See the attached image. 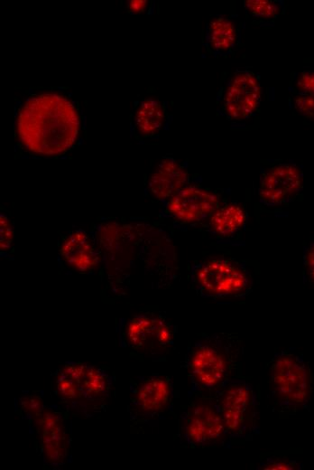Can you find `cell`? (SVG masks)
Wrapping results in <instances>:
<instances>
[{"label":"cell","instance_id":"cell-1","mask_svg":"<svg viewBox=\"0 0 314 470\" xmlns=\"http://www.w3.org/2000/svg\"><path fill=\"white\" fill-rule=\"evenodd\" d=\"M17 130L27 150L44 155H60L74 145L79 118L66 97L42 93L24 102L18 115Z\"/></svg>","mask_w":314,"mask_h":470},{"label":"cell","instance_id":"cell-2","mask_svg":"<svg viewBox=\"0 0 314 470\" xmlns=\"http://www.w3.org/2000/svg\"><path fill=\"white\" fill-rule=\"evenodd\" d=\"M241 354V341L236 335L212 334L198 340L186 358L191 390L211 398L231 379L239 377Z\"/></svg>","mask_w":314,"mask_h":470},{"label":"cell","instance_id":"cell-3","mask_svg":"<svg viewBox=\"0 0 314 470\" xmlns=\"http://www.w3.org/2000/svg\"><path fill=\"white\" fill-rule=\"evenodd\" d=\"M211 398L222 418L228 445L259 434V396L249 381L233 378Z\"/></svg>","mask_w":314,"mask_h":470},{"label":"cell","instance_id":"cell-4","mask_svg":"<svg viewBox=\"0 0 314 470\" xmlns=\"http://www.w3.org/2000/svg\"><path fill=\"white\" fill-rule=\"evenodd\" d=\"M192 277L201 296L216 301L245 298L253 286L251 273L244 264L226 257L198 264Z\"/></svg>","mask_w":314,"mask_h":470},{"label":"cell","instance_id":"cell-5","mask_svg":"<svg viewBox=\"0 0 314 470\" xmlns=\"http://www.w3.org/2000/svg\"><path fill=\"white\" fill-rule=\"evenodd\" d=\"M270 393L281 405H301L311 394L309 371L303 361L286 352H276L268 364Z\"/></svg>","mask_w":314,"mask_h":470},{"label":"cell","instance_id":"cell-6","mask_svg":"<svg viewBox=\"0 0 314 470\" xmlns=\"http://www.w3.org/2000/svg\"><path fill=\"white\" fill-rule=\"evenodd\" d=\"M181 433L191 446H229L222 418L212 398L204 397L188 409L181 417Z\"/></svg>","mask_w":314,"mask_h":470},{"label":"cell","instance_id":"cell-7","mask_svg":"<svg viewBox=\"0 0 314 470\" xmlns=\"http://www.w3.org/2000/svg\"><path fill=\"white\" fill-rule=\"evenodd\" d=\"M175 331L164 318L155 315H139L126 326L128 344L150 355L163 354L174 341Z\"/></svg>","mask_w":314,"mask_h":470},{"label":"cell","instance_id":"cell-8","mask_svg":"<svg viewBox=\"0 0 314 470\" xmlns=\"http://www.w3.org/2000/svg\"><path fill=\"white\" fill-rule=\"evenodd\" d=\"M262 99V87L252 71H238L230 80L224 96L223 108L232 119L243 120L252 117Z\"/></svg>","mask_w":314,"mask_h":470},{"label":"cell","instance_id":"cell-9","mask_svg":"<svg viewBox=\"0 0 314 470\" xmlns=\"http://www.w3.org/2000/svg\"><path fill=\"white\" fill-rule=\"evenodd\" d=\"M302 188V174L298 166L282 163L273 165L262 175L258 194L267 206L283 204Z\"/></svg>","mask_w":314,"mask_h":470},{"label":"cell","instance_id":"cell-10","mask_svg":"<svg viewBox=\"0 0 314 470\" xmlns=\"http://www.w3.org/2000/svg\"><path fill=\"white\" fill-rule=\"evenodd\" d=\"M219 207V196L197 185H186L170 198L166 211L176 220L190 223L211 216Z\"/></svg>","mask_w":314,"mask_h":470},{"label":"cell","instance_id":"cell-11","mask_svg":"<svg viewBox=\"0 0 314 470\" xmlns=\"http://www.w3.org/2000/svg\"><path fill=\"white\" fill-rule=\"evenodd\" d=\"M172 385L170 380L153 376L143 381L135 392V404L148 416L162 413L172 399Z\"/></svg>","mask_w":314,"mask_h":470},{"label":"cell","instance_id":"cell-12","mask_svg":"<svg viewBox=\"0 0 314 470\" xmlns=\"http://www.w3.org/2000/svg\"><path fill=\"white\" fill-rule=\"evenodd\" d=\"M187 170L172 158L163 159L152 174L148 186L151 193L159 200L170 199L186 186Z\"/></svg>","mask_w":314,"mask_h":470},{"label":"cell","instance_id":"cell-13","mask_svg":"<svg viewBox=\"0 0 314 470\" xmlns=\"http://www.w3.org/2000/svg\"><path fill=\"white\" fill-rule=\"evenodd\" d=\"M61 372L73 381L79 396L88 400L104 395L108 388L106 373L90 365L72 362L65 365Z\"/></svg>","mask_w":314,"mask_h":470},{"label":"cell","instance_id":"cell-14","mask_svg":"<svg viewBox=\"0 0 314 470\" xmlns=\"http://www.w3.org/2000/svg\"><path fill=\"white\" fill-rule=\"evenodd\" d=\"M60 254L69 265L78 271H87L97 264V255L82 231H74L64 240Z\"/></svg>","mask_w":314,"mask_h":470},{"label":"cell","instance_id":"cell-15","mask_svg":"<svg viewBox=\"0 0 314 470\" xmlns=\"http://www.w3.org/2000/svg\"><path fill=\"white\" fill-rule=\"evenodd\" d=\"M246 221L245 211L236 203H227L218 207L210 216L212 230L222 237H229L238 232Z\"/></svg>","mask_w":314,"mask_h":470},{"label":"cell","instance_id":"cell-16","mask_svg":"<svg viewBox=\"0 0 314 470\" xmlns=\"http://www.w3.org/2000/svg\"><path fill=\"white\" fill-rule=\"evenodd\" d=\"M165 112L161 102L155 99L142 101L135 118L134 125L140 134L150 136L156 134L162 127Z\"/></svg>","mask_w":314,"mask_h":470},{"label":"cell","instance_id":"cell-17","mask_svg":"<svg viewBox=\"0 0 314 470\" xmlns=\"http://www.w3.org/2000/svg\"><path fill=\"white\" fill-rule=\"evenodd\" d=\"M208 40L216 51H227L236 42V28L228 18L218 16L214 18L208 26Z\"/></svg>","mask_w":314,"mask_h":470},{"label":"cell","instance_id":"cell-18","mask_svg":"<svg viewBox=\"0 0 314 470\" xmlns=\"http://www.w3.org/2000/svg\"><path fill=\"white\" fill-rule=\"evenodd\" d=\"M245 6L253 16L258 18H272L281 12L280 5L271 0H245Z\"/></svg>","mask_w":314,"mask_h":470},{"label":"cell","instance_id":"cell-19","mask_svg":"<svg viewBox=\"0 0 314 470\" xmlns=\"http://www.w3.org/2000/svg\"><path fill=\"white\" fill-rule=\"evenodd\" d=\"M295 108L303 116L314 118V97L309 95H299L294 99Z\"/></svg>","mask_w":314,"mask_h":470},{"label":"cell","instance_id":"cell-20","mask_svg":"<svg viewBox=\"0 0 314 470\" xmlns=\"http://www.w3.org/2000/svg\"><path fill=\"white\" fill-rule=\"evenodd\" d=\"M0 246L7 249L13 241L14 231L10 221L3 214L0 216Z\"/></svg>","mask_w":314,"mask_h":470},{"label":"cell","instance_id":"cell-21","mask_svg":"<svg viewBox=\"0 0 314 470\" xmlns=\"http://www.w3.org/2000/svg\"><path fill=\"white\" fill-rule=\"evenodd\" d=\"M298 89L304 95L314 97V72L303 71L300 74L296 82Z\"/></svg>","mask_w":314,"mask_h":470},{"label":"cell","instance_id":"cell-22","mask_svg":"<svg viewBox=\"0 0 314 470\" xmlns=\"http://www.w3.org/2000/svg\"><path fill=\"white\" fill-rule=\"evenodd\" d=\"M257 469H295L297 465L291 461L282 459L280 457H267L261 462Z\"/></svg>","mask_w":314,"mask_h":470},{"label":"cell","instance_id":"cell-23","mask_svg":"<svg viewBox=\"0 0 314 470\" xmlns=\"http://www.w3.org/2000/svg\"><path fill=\"white\" fill-rule=\"evenodd\" d=\"M304 264L310 279L314 282V240L305 249Z\"/></svg>","mask_w":314,"mask_h":470},{"label":"cell","instance_id":"cell-24","mask_svg":"<svg viewBox=\"0 0 314 470\" xmlns=\"http://www.w3.org/2000/svg\"><path fill=\"white\" fill-rule=\"evenodd\" d=\"M147 5L146 0H134L129 2V9L134 13L143 12Z\"/></svg>","mask_w":314,"mask_h":470}]
</instances>
